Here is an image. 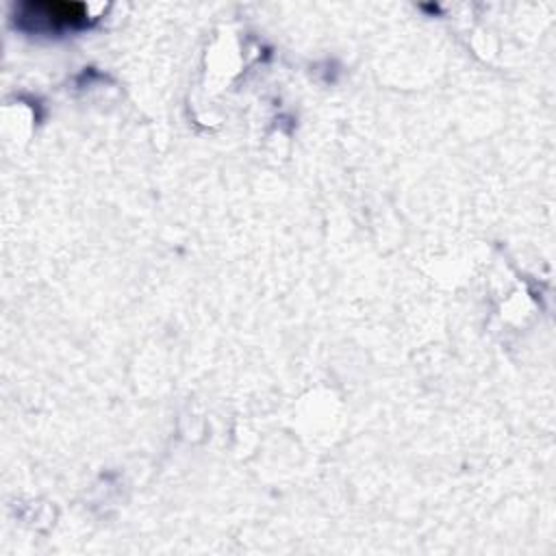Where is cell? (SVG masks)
<instances>
[{
  "label": "cell",
  "instance_id": "obj_1",
  "mask_svg": "<svg viewBox=\"0 0 556 556\" xmlns=\"http://www.w3.org/2000/svg\"><path fill=\"white\" fill-rule=\"evenodd\" d=\"M87 20V7L80 2H24L17 9V26L35 33L78 30Z\"/></svg>",
  "mask_w": 556,
  "mask_h": 556
}]
</instances>
